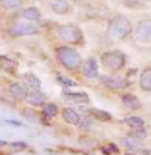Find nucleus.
I'll use <instances>...</instances> for the list:
<instances>
[{
    "instance_id": "obj_1",
    "label": "nucleus",
    "mask_w": 151,
    "mask_h": 155,
    "mask_svg": "<svg viewBox=\"0 0 151 155\" xmlns=\"http://www.w3.org/2000/svg\"><path fill=\"white\" fill-rule=\"evenodd\" d=\"M132 32V25H131V21L126 16H115L112 19L109 29H107V34L110 38L113 40H125L128 35Z\"/></svg>"
},
{
    "instance_id": "obj_2",
    "label": "nucleus",
    "mask_w": 151,
    "mask_h": 155,
    "mask_svg": "<svg viewBox=\"0 0 151 155\" xmlns=\"http://www.w3.org/2000/svg\"><path fill=\"white\" fill-rule=\"evenodd\" d=\"M56 57L66 69L69 70L78 69L81 64L79 53L76 50H73V48H71V47H59V48H56Z\"/></svg>"
},
{
    "instance_id": "obj_3",
    "label": "nucleus",
    "mask_w": 151,
    "mask_h": 155,
    "mask_svg": "<svg viewBox=\"0 0 151 155\" xmlns=\"http://www.w3.org/2000/svg\"><path fill=\"white\" fill-rule=\"evenodd\" d=\"M57 35L69 44H79L82 41V31L75 25H60L57 28Z\"/></svg>"
},
{
    "instance_id": "obj_4",
    "label": "nucleus",
    "mask_w": 151,
    "mask_h": 155,
    "mask_svg": "<svg viewBox=\"0 0 151 155\" xmlns=\"http://www.w3.org/2000/svg\"><path fill=\"white\" fill-rule=\"evenodd\" d=\"M126 57L122 51H107L101 56V63L110 70H120L125 66Z\"/></svg>"
},
{
    "instance_id": "obj_5",
    "label": "nucleus",
    "mask_w": 151,
    "mask_h": 155,
    "mask_svg": "<svg viewBox=\"0 0 151 155\" xmlns=\"http://www.w3.org/2000/svg\"><path fill=\"white\" fill-rule=\"evenodd\" d=\"M135 38L139 43H151V21H141L135 29Z\"/></svg>"
},
{
    "instance_id": "obj_6",
    "label": "nucleus",
    "mask_w": 151,
    "mask_h": 155,
    "mask_svg": "<svg viewBox=\"0 0 151 155\" xmlns=\"http://www.w3.org/2000/svg\"><path fill=\"white\" fill-rule=\"evenodd\" d=\"M9 34L12 37H22V35H32V34H38V26L32 25V24H15L9 29Z\"/></svg>"
},
{
    "instance_id": "obj_7",
    "label": "nucleus",
    "mask_w": 151,
    "mask_h": 155,
    "mask_svg": "<svg viewBox=\"0 0 151 155\" xmlns=\"http://www.w3.org/2000/svg\"><path fill=\"white\" fill-rule=\"evenodd\" d=\"M101 82L107 86V88H110V89H123L126 86L129 85L128 84V81L122 76H115V75H110V76H103L101 78Z\"/></svg>"
},
{
    "instance_id": "obj_8",
    "label": "nucleus",
    "mask_w": 151,
    "mask_h": 155,
    "mask_svg": "<svg viewBox=\"0 0 151 155\" xmlns=\"http://www.w3.org/2000/svg\"><path fill=\"white\" fill-rule=\"evenodd\" d=\"M25 100H27L28 104H31V105H34V107H40V105H44L45 95L43 94L40 89H32V91L27 92Z\"/></svg>"
},
{
    "instance_id": "obj_9",
    "label": "nucleus",
    "mask_w": 151,
    "mask_h": 155,
    "mask_svg": "<svg viewBox=\"0 0 151 155\" xmlns=\"http://www.w3.org/2000/svg\"><path fill=\"white\" fill-rule=\"evenodd\" d=\"M84 75L88 79H94L98 76V64L96 59H88L84 64Z\"/></svg>"
},
{
    "instance_id": "obj_10",
    "label": "nucleus",
    "mask_w": 151,
    "mask_h": 155,
    "mask_svg": "<svg viewBox=\"0 0 151 155\" xmlns=\"http://www.w3.org/2000/svg\"><path fill=\"white\" fill-rule=\"evenodd\" d=\"M122 103H123L125 107L129 108V110H138V108L141 107V101H139L133 94L122 95Z\"/></svg>"
},
{
    "instance_id": "obj_11",
    "label": "nucleus",
    "mask_w": 151,
    "mask_h": 155,
    "mask_svg": "<svg viewBox=\"0 0 151 155\" xmlns=\"http://www.w3.org/2000/svg\"><path fill=\"white\" fill-rule=\"evenodd\" d=\"M63 95H65L66 100L76 104H85L89 101V97L85 92H65Z\"/></svg>"
},
{
    "instance_id": "obj_12",
    "label": "nucleus",
    "mask_w": 151,
    "mask_h": 155,
    "mask_svg": "<svg viewBox=\"0 0 151 155\" xmlns=\"http://www.w3.org/2000/svg\"><path fill=\"white\" fill-rule=\"evenodd\" d=\"M62 116L65 119V121H68L69 124H75L76 126V124L81 123V116L76 111H73L72 108H65L62 111Z\"/></svg>"
},
{
    "instance_id": "obj_13",
    "label": "nucleus",
    "mask_w": 151,
    "mask_h": 155,
    "mask_svg": "<svg viewBox=\"0 0 151 155\" xmlns=\"http://www.w3.org/2000/svg\"><path fill=\"white\" fill-rule=\"evenodd\" d=\"M139 85L144 91H147V92L151 91V68L142 70L141 76H139Z\"/></svg>"
},
{
    "instance_id": "obj_14",
    "label": "nucleus",
    "mask_w": 151,
    "mask_h": 155,
    "mask_svg": "<svg viewBox=\"0 0 151 155\" xmlns=\"http://www.w3.org/2000/svg\"><path fill=\"white\" fill-rule=\"evenodd\" d=\"M0 69H3L8 73H15L16 70V61L6 57V56H0Z\"/></svg>"
},
{
    "instance_id": "obj_15",
    "label": "nucleus",
    "mask_w": 151,
    "mask_h": 155,
    "mask_svg": "<svg viewBox=\"0 0 151 155\" xmlns=\"http://www.w3.org/2000/svg\"><path fill=\"white\" fill-rule=\"evenodd\" d=\"M24 82L27 84V86L29 88V91L40 89V88H41V82H40V79H38L34 73H25V75H24Z\"/></svg>"
},
{
    "instance_id": "obj_16",
    "label": "nucleus",
    "mask_w": 151,
    "mask_h": 155,
    "mask_svg": "<svg viewBox=\"0 0 151 155\" xmlns=\"http://www.w3.org/2000/svg\"><path fill=\"white\" fill-rule=\"evenodd\" d=\"M52 9H53L56 13H59V15H65V13H68L69 12V5H68V2L66 0H56L52 3Z\"/></svg>"
},
{
    "instance_id": "obj_17",
    "label": "nucleus",
    "mask_w": 151,
    "mask_h": 155,
    "mask_svg": "<svg viewBox=\"0 0 151 155\" xmlns=\"http://www.w3.org/2000/svg\"><path fill=\"white\" fill-rule=\"evenodd\" d=\"M21 16L24 18V19H28V21L34 22V21H38L41 18V13H40V10L37 8H28L21 13Z\"/></svg>"
},
{
    "instance_id": "obj_18",
    "label": "nucleus",
    "mask_w": 151,
    "mask_h": 155,
    "mask_svg": "<svg viewBox=\"0 0 151 155\" xmlns=\"http://www.w3.org/2000/svg\"><path fill=\"white\" fill-rule=\"evenodd\" d=\"M10 94L13 95L15 98H18V100H22L27 95V89H25V86L21 85V84H12L10 85Z\"/></svg>"
},
{
    "instance_id": "obj_19",
    "label": "nucleus",
    "mask_w": 151,
    "mask_h": 155,
    "mask_svg": "<svg viewBox=\"0 0 151 155\" xmlns=\"http://www.w3.org/2000/svg\"><path fill=\"white\" fill-rule=\"evenodd\" d=\"M89 114L94 117V119H97L100 121H109L112 119V116H110V113L104 111V110H98V108H91L89 110Z\"/></svg>"
},
{
    "instance_id": "obj_20",
    "label": "nucleus",
    "mask_w": 151,
    "mask_h": 155,
    "mask_svg": "<svg viewBox=\"0 0 151 155\" xmlns=\"http://www.w3.org/2000/svg\"><path fill=\"white\" fill-rule=\"evenodd\" d=\"M22 0H0V6L6 10H13V9L21 8Z\"/></svg>"
},
{
    "instance_id": "obj_21",
    "label": "nucleus",
    "mask_w": 151,
    "mask_h": 155,
    "mask_svg": "<svg viewBox=\"0 0 151 155\" xmlns=\"http://www.w3.org/2000/svg\"><path fill=\"white\" fill-rule=\"evenodd\" d=\"M141 139H136V138H132V136H128V138H123L122 142L126 148H131V149H138L141 148Z\"/></svg>"
},
{
    "instance_id": "obj_22",
    "label": "nucleus",
    "mask_w": 151,
    "mask_h": 155,
    "mask_svg": "<svg viewBox=\"0 0 151 155\" xmlns=\"http://www.w3.org/2000/svg\"><path fill=\"white\" fill-rule=\"evenodd\" d=\"M125 123H126L128 126H131L132 129H135V127H142V126H144V120H142L141 117H138V116L126 117V119H125Z\"/></svg>"
},
{
    "instance_id": "obj_23",
    "label": "nucleus",
    "mask_w": 151,
    "mask_h": 155,
    "mask_svg": "<svg viewBox=\"0 0 151 155\" xmlns=\"http://www.w3.org/2000/svg\"><path fill=\"white\" fill-rule=\"evenodd\" d=\"M57 114V105L56 104H44V116L45 117H56Z\"/></svg>"
},
{
    "instance_id": "obj_24",
    "label": "nucleus",
    "mask_w": 151,
    "mask_h": 155,
    "mask_svg": "<svg viewBox=\"0 0 151 155\" xmlns=\"http://www.w3.org/2000/svg\"><path fill=\"white\" fill-rule=\"evenodd\" d=\"M129 136L136 138V139H144L145 136H147V132L144 130V127H135V129L129 133Z\"/></svg>"
},
{
    "instance_id": "obj_25",
    "label": "nucleus",
    "mask_w": 151,
    "mask_h": 155,
    "mask_svg": "<svg viewBox=\"0 0 151 155\" xmlns=\"http://www.w3.org/2000/svg\"><path fill=\"white\" fill-rule=\"evenodd\" d=\"M57 82L62 84L63 86H75L76 85L75 81H72V79H69V78H66V76H57Z\"/></svg>"
},
{
    "instance_id": "obj_26",
    "label": "nucleus",
    "mask_w": 151,
    "mask_h": 155,
    "mask_svg": "<svg viewBox=\"0 0 151 155\" xmlns=\"http://www.w3.org/2000/svg\"><path fill=\"white\" fill-rule=\"evenodd\" d=\"M24 116H25L29 121H34V123L38 121V116H37V113L32 111V110H25V111H24Z\"/></svg>"
},
{
    "instance_id": "obj_27",
    "label": "nucleus",
    "mask_w": 151,
    "mask_h": 155,
    "mask_svg": "<svg viewBox=\"0 0 151 155\" xmlns=\"http://www.w3.org/2000/svg\"><path fill=\"white\" fill-rule=\"evenodd\" d=\"M103 151H104V152H106L107 155H109V154H112V152H115V154H117V152H119V149H117V147H116V145H112V143H110V145H109L107 148H104Z\"/></svg>"
},
{
    "instance_id": "obj_28",
    "label": "nucleus",
    "mask_w": 151,
    "mask_h": 155,
    "mask_svg": "<svg viewBox=\"0 0 151 155\" xmlns=\"http://www.w3.org/2000/svg\"><path fill=\"white\" fill-rule=\"evenodd\" d=\"M12 148H15V149H25V148H27V143H25V142H13V143H12Z\"/></svg>"
},
{
    "instance_id": "obj_29",
    "label": "nucleus",
    "mask_w": 151,
    "mask_h": 155,
    "mask_svg": "<svg viewBox=\"0 0 151 155\" xmlns=\"http://www.w3.org/2000/svg\"><path fill=\"white\" fill-rule=\"evenodd\" d=\"M89 124H91V123H89L88 119H81V123H79L81 127H84V129H88Z\"/></svg>"
},
{
    "instance_id": "obj_30",
    "label": "nucleus",
    "mask_w": 151,
    "mask_h": 155,
    "mask_svg": "<svg viewBox=\"0 0 151 155\" xmlns=\"http://www.w3.org/2000/svg\"><path fill=\"white\" fill-rule=\"evenodd\" d=\"M8 124H13V126H22V123L21 121H15V120H6Z\"/></svg>"
},
{
    "instance_id": "obj_31",
    "label": "nucleus",
    "mask_w": 151,
    "mask_h": 155,
    "mask_svg": "<svg viewBox=\"0 0 151 155\" xmlns=\"http://www.w3.org/2000/svg\"><path fill=\"white\" fill-rule=\"evenodd\" d=\"M125 155H135V154H132V152H128V154H125Z\"/></svg>"
},
{
    "instance_id": "obj_32",
    "label": "nucleus",
    "mask_w": 151,
    "mask_h": 155,
    "mask_svg": "<svg viewBox=\"0 0 151 155\" xmlns=\"http://www.w3.org/2000/svg\"><path fill=\"white\" fill-rule=\"evenodd\" d=\"M147 155H151V151H147Z\"/></svg>"
}]
</instances>
